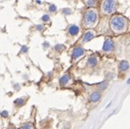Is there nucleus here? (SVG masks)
Masks as SVG:
<instances>
[{
	"label": "nucleus",
	"mask_w": 130,
	"mask_h": 129,
	"mask_svg": "<svg viewBox=\"0 0 130 129\" xmlns=\"http://www.w3.org/2000/svg\"><path fill=\"white\" fill-rule=\"evenodd\" d=\"M125 25H126V21L121 16H115L111 20V27L115 30H122L125 28Z\"/></svg>",
	"instance_id": "obj_1"
},
{
	"label": "nucleus",
	"mask_w": 130,
	"mask_h": 129,
	"mask_svg": "<svg viewBox=\"0 0 130 129\" xmlns=\"http://www.w3.org/2000/svg\"><path fill=\"white\" fill-rule=\"evenodd\" d=\"M97 21V13L93 10H88L84 14V24L87 26L89 24H93Z\"/></svg>",
	"instance_id": "obj_2"
},
{
	"label": "nucleus",
	"mask_w": 130,
	"mask_h": 129,
	"mask_svg": "<svg viewBox=\"0 0 130 129\" xmlns=\"http://www.w3.org/2000/svg\"><path fill=\"white\" fill-rule=\"evenodd\" d=\"M116 2L115 1H106L103 4V9L107 13H111L115 10Z\"/></svg>",
	"instance_id": "obj_3"
},
{
	"label": "nucleus",
	"mask_w": 130,
	"mask_h": 129,
	"mask_svg": "<svg viewBox=\"0 0 130 129\" xmlns=\"http://www.w3.org/2000/svg\"><path fill=\"white\" fill-rule=\"evenodd\" d=\"M84 54V50L82 47H76L73 50V53H72V57L73 58H78L79 57L83 56Z\"/></svg>",
	"instance_id": "obj_4"
},
{
	"label": "nucleus",
	"mask_w": 130,
	"mask_h": 129,
	"mask_svg": "<svg viewBox=\"0 0 130 129\" xmlns=\"http://www.w3.org/2000/svg\"><path fill=\"white\" fill-rule=\"evenodd\" d=\"M114 49V43L111 40H106L103 43V47H102V50L103 51H110Z\"/></svg>",
	"instance_id": "obj_5"
},
{
	"label": "nucleus",
	"mask_w": 130,
	"mask_h": 129,
	"mask_svg": "<svg viewBox=\"0 0 130 129\" xmlns=\"http://www.w3.org/2000/svg\"><path fill=\"white\" fill-rule=\"evenodd\" d=\"M79 31H80V28H79V26H77V25H71L70 27L68 28V32L69 34L72 35V36H75V35H77L79 33Z\"/></svg>",
	"instance_id": "obj_6"
},
{
	"label": "nucleus",
	"mask_w": 130,
	"mask_h": 129,
	"mask_svg": "<svg viewBox=\"0 0 130 129\" xmlns=\"http://www.w3.org/2000/svg\"><path fill=\"white\" fill-rule=\"evenodd\" d=\"M102 98V94L100 91H93L90 96V101L92 102H97Z\"/></svg>",
	"instance_id": "obj_7"
},
{
	"label": "nucleus",
	"mask_w": 130,
	"mask_h": 129,
	"mask_svg": "<svg viewBox=\"0 0 130 129\" xmlns=\"http://www.w3.org/2000/svg\"><path fill=\"white\" fill-rule=\"evenodd\" d=\"M94 38V33L93 31L92 30H88V31H86L84 33V37H83V41L84 42H87V41H90L91 40Z\"/></svg>",
	"instance_id": "obj_8"
},
{
	"label": "nucleus",
	"mask_w": 130,
	"mask_h": 129,
	"mask_svg": "<svg viewBox=\"0 0 130 129\" xmlns=\"http://www.w3.org/2000/svg\"><path fill=\"white\" fill-rule=\"evenodd\" d=\"M129 68V63L126 60H122L119 63V69L121 71H126Z\"/></svg>",
	"instance_id": "obj_9"
},
{
	"label": "nucleus",
	"mask_w": 130,
	"mask_h": 129,
	"mask_svg": "<svg viewBox=\"0 0 130 129\" xmlns=\"http://www.w3.org/2000/svg\"><path fill=\"white\" fill-rule=\"evenodd\" d=\"M70 75H68V74H65V75H63L61 78H60L59 80V83L61 85H66V84H67L69 83V81H70Z\"/></svg>",
	"instance_id": "obj_10"
},
{
	"label": "nucleus",
	"mask_w": 130,
	"mask_h": 129,
	"mask_svg": "<svg viewBox=\"0 0 130 129\" xmlns=\"http://www.w3.org/2000/svg\"><path fill=\"white\" fill-rule=\"evenodd\" d=\"M98 63V59L96 57H89L88 59V66H90V67H95L96 64H97Z\"/></svg>",
	"instance_id": "obj_11"
},
{
	"label": "nucleus",
	"mask_w": 130,
	"mask_h": 129,
	"mask_svg": "<svg viewBox=\"0 0 130 129\" xmlns=\"http://www.w3.org/2000/svg\"><path fill=\"white\" fill-rule=\"evenodd\" d=\"M108 86H109V82H108V81H103L102 83L100 84L99 89L100 90H105V89H107Z\"/></svg>",
	"instance_id": "obj_12"
},
{
	"label": "nucleus",
	"mask_w": 130,
	"mask_h": 129,
	"mask_svg": "<svg viewBox=\"0 0 130 129\" xmlns=\"http://www.w3.org/2000/svg\"><path fill=\"white\" fill-rule=\"evenodd\" d=\"M14 104H15L16 106H18V107H22V106H23V105L25 104V101H24V100H23V99H17V100H15V101H14Z\"/></svg>",
	"instance_id": "obj_13"
},
{
	"label": "nucleus",
	"mask_w": 130,
	"mask_h": 129,
	"mask_svg": "<svg viewBox=\"0 0 130 129\" xmlns=\"http://www.w3.org/2000/svg\"><path fill=\"white\" fill-rule=\"evenodd\" d=\"M55 50H56V51L60 52L64 50V46L61 45V44H57V45L55 46Z\"/></svg>",
	"instance_id": "obj_14"
},
{
	"label": "nucleus",
	"mask_w": 130,
	"mask_h": 129,
	"mask_svg": "<svg viewBox=\"0 0 130 129\" xmlns=\"http://www.w3.org/2000/svg\"><path fill=\"white\" fill-rule=\"evenodd\" d=\"M20 129H32V125L31 123H26L23 125Z\"/></svg>",
	"instance_id": "obj_15"
},
{
	"label": "nucleus",
	"mask_w": 130,
	"mask_h": 129,
	"mask_svg": "<svg viewBox=\"0 0 130 129\" xmlns=\"http://www.w3.org/2000/svg\"><path fill=\"white\" fill-rule=\"evenodd\" d=\"M41 20H42L43 22H44V23H47V22H48V21L50 20V15H48V14H44V15H43V16L41 17Z\"/></svg>",
	"instance_id": "obj_16"
},
{
	"label": "nucleus",
	"mask_w": 130,
	"mask_h": 129,
	"mask_svg": "<svg viewBox=\"0 0 130 129\" xmlns=\"http://www.w3.org/2000/svg\"><path fill=\"white\" fill-rule=\"evenodd\" d=\"M62 13L67 15V14H70V13H72V11H71L70 8H64V9L62 10Z\"/></svg>",
	"instance_id": "obj_17"
},
{
	"label": "nucleus",
	"mask_w": 130,
	"mask_h": 129,
	"mask_svg": "<svg viewBox=\"0 0 130 129\" xmlns=\"http://www.w3.org/2000/svg\"><path fill=\"white\" fill-rule=\"evenodd\" d=\"M50 11L51 12V13L56 12V11H57V6H56L55 5H51V6H50Z\"/></svg>",
	"instance_id": "obj_18"
},
{
	"label": "nucleus",
	"mask_w": 130,
	"mask_h": 129,
	"mask_svg": "<svg viewBox=\"0 0 130 129\" xmlns=\"http://www.w3.org/2000/svg\"><path fill=\"white\" fill-rule=\"evenodd\" d=\"M86 4H87V6H92L95 5V1H93V0H92V1H87Z\"/></svg>",
	"instance_id": "obj_19"
},
{
	"label": "nucleus",
	"mask_w": 130,
	"mask_h": 129,
	"mask_svg": "<svg viewBox=\"0 0 130 129\" xmlns=\"http://www.w3.org/2000/svg\"><path fill=\"white\" fill-rule=\"evenodd\" d=\"M27 50H28V47H27V46H23V47H22L21 52L22 53H25V52H27Z\"/></svg>",
	"instance_id": "obj_20"
},
{
	"label": "nucleus",
	"mask_w": 130,
	"mask_h": 129,
	"mask_svg": "<svg viewBox=\"0 0 130 129\" xmlns=\"http://www.w3.org/2000/svg\"><path fill=\"white\" fill-rule=\"evenodd\" d=\"M1 116H3V117H5V118H6V117H8V112L7 111H6V110H4V111H2L1 112Z\"/></svg>",
	"instance_id": "obj_21"
},
{
	"label": "nucleus",
	"mask_w": 130,
	"mask_h": 129,
	"mask_svg": "<svg viewBox=\"0 0 130 129\" xmlns=\"http://www.w3.org/2000/svg\"><path fill=\"white\" fill-rule=\"evenodd\" d=\"M43 29H44V26H43V25H41V24L37 25V30H42Z\"/></svg>",
	"instance_id": "obj_22"
},
{
	"label": "nucleus",
	"mask_w": 130,
	"mask_h": 129,
	"mask_svg": "<svg viewBox=\"0 0 130 129\" xmlns=\"http://www.w3.org/2000/svg\"><path fill=\"white\" fill-rule=\"evenodd\" d=\"M44 47H50V44L48 42H44Z\"/></svg>",
	"instance_id": "obj_23"
},
{
	"label": "nucleus",
	"mask_w": 130,
	"mask_h": 129,
	"mask_svg": "<svg viewBox=\"0 0 130 129\" xmlns=\"http://www.w3.org/2000/svg\"><path fill=\"white\" fill-rule=\"evenodd\" d=\"M126 84H130V77H129V79L127 80V82H126Z\"/></svg>",
	"instance_id": "obj_24"
},
{
	"label": "nucleus",
	"mask_w": 130,
	"mask_h": 129,
	"mask_svg": "<svg viewBox=\"0 0 130 129\" xmlns=\"http://www.w3.org/2000/svg\"><path fill=\"white\" fill-rule=\"evenodd\" d=\"M36 2H37V3H38V4H41V2H40V0H37V1H36Z\"/></svg>",
	"instance_id": "obj_25"
}]
</instances>
